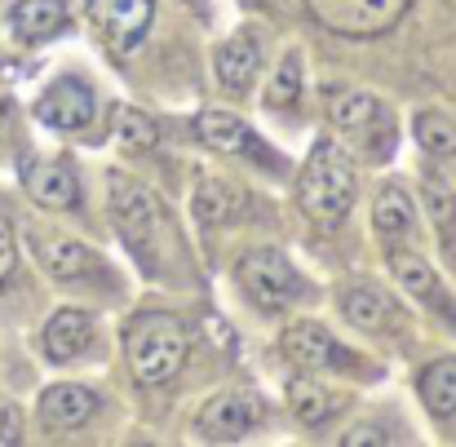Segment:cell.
<instances>
[{
    "mask_svg": "<svg viewBox=\"0 0 456 447\" xmlns=\"http://www.w3.org/2000/svg\"><path fill=\"white\" fill-rule=\"evenodd\" d=\"M297 195H302L305 213L314 222H323V226H332V222H341L350 213V204H354V164L332 138L314 142Z\"/></svg>",
    "mask_w": 456,
    "mask_h": 447,
    "instance_id": "1",
    "label": "cell"
},
{
    "mask_svg": "<svg viewBox=\"0 0 456 447\" xmlns=\"http://www.w3.org/2000/svg\"><path fill=\"white\" fill-rule=\"evenodd\" d=\"M125 354L142 386H164L186 363V332L173 314H138L125 328Z\"/></svg>",
    "mask_w": 456,
    "mask_h": 447,
    "instance_id": "2",
    "label": "cell"
},
{
    "mask_svg": "<svg viewBox=\"0 0 456 447\" xmlns=\"http://www.w3.org/2000/svg\"><path fill=\"white\" fill-rule=\"evenodd\" d=\"M111 213H116V226H120L125 244H134L138 257L151 262V244L159 235V204H155L151 191L142 182L116 173L111 177Z\"/></svg>",
    "mask_w": 456,
    "mask_h": 447,
    "instance_id": "3",
    "label": "cell"
},
{
    "mask_svg": "<svg viewBox=\"0 0 456 447\" xmlns=\"http://www.w3.org/2000/svg\"><path fill=\"white\" fill-rule=\"evenodd\" d=\"M240 284H244V293L257 301L262 310H280L284 301H293L302 293L297 271H293L289 257L275 253V248H253V253H244V257H240Z\"/></svg>",
    "mask_w": 456,
    "mask_h": 447,
    "instance_id": "4",
    "label": "cell"
},
{
    "mask_svg": "<svg viewBox=\"0 0 456 447\" xmlns=\"http://www.w3.org/2000/svg\"><path fill=\"white\" fill-rule=\"evenodd\" d=\"M412 0H310L314 18L341 36H377L386 31Z\"/></svg>",
    "mask_w": 456,
    "mask_h": 447,
    "instance_id": "5",
    "label": "cell"
},
{
    "mask_svg": "<svg viewBox=\"0 0 456 447\" xmlns=\"http://www.w3.org/2000/svg\"><path fill=\"white\" fill-rule=\"evenodd\" d=\"M262 417H266V408H262L257 394H248V390H226V394H217V399L204 403V412H200V435H204V439H217V443H235V439H244L253 426H262Z\"/></svg>",
    "mask_w": 456,
    "mask_h": 447,
    "instance_id": "6",
    "label": "cell"
},
{
    "mask_svg": "<svg viewBox=\"0 0 456 447\" xmlns=\"http://www.w3.org/2000/svg\"><path fill=\"white\" fill-rule=\"evenodd\" d=\"M195 134H200L204 147L222 150V155H248V159H262V164L284 168V159L271 147H262V138L240 116H231V111H200L195 116Z\"/></svg>",
    "mask_w": 456,
    "mask_h": 447,
    "instance_id": "7",
    "label": "cell"
},
{
    "mask_svg": "<svg viewBox=\"0 0 456 447\" xmlns=\"http://www.w3.org/2000/svg\"><path fill=\"white\" fill-rule=\"evenodd\" d=\"M94 89L89 85H80V80H71V76H62V80H53L45 93H40V102H36V116H40V125H49V129H85L89 120H94Z\"/></svg>",
    "mask_w": 456,
    "mask_h": 447,
    "instance_id": "8",
    "label": "cell"
},
{
    "mask_svg": "<svg viewBox=\"0 0 456 447\" xmlns=\"http://www.w3.org/2000/svg\"><path fill=\"white\" fill-rule=\"evenodd\" d=\"M89 18L116 45H138L155 18V0H89Z\"/></svg>",
    "mask_w": 456,
    "mask_h": 447,
    "instance_id": "9",
    "label": "cell"
},
{
    "mask_svg": "<svg viewBox=\"0 0 456 447\" xmlns=\"http://www.w3.org/2000/svg\"><path fill=\"white\" fill-rule=\"evenodd\" d=\"M27 195L45 208H76L80 204V182L67 159H40L27 168Z\"/></svg>",
    "mask_w": 456,
    "mask_h": 447,
    "instance_id": "10",
    "label": "cell"
},
{
    "mask_svg": "<svg viewBox=\"0 0 456 447\" xmlns=\"http://www.w3.org/2000/svg\"><path fill=\"white\" fill-rule=\"evenodd\" d=\"M89 337H94V323H89V314L76 310V305L53 310V319H49L45 332H40L45 354H49L53 363H71V359H80L85 345H89Z\"/></svg>",
    "mask_w": 456,
    "mask_h": 447,
    "instance_id": "11",
    "label": "cell"
},
{
    "mask_svg": "<svg viewBox=\"0 0 456 447\" xmlns=\"http://www.w3.org/2000/svg\"><path fill=\"white\" fill-rule=\"evenodd\" d=\"M280 345H284V354L305 368V372H314V368H337L341 363V350H337V341L328 337V328H319V323H293V328H284V337H280Z\"/></svg>",
    "mask_w": 456,
    "mask_h": 447,
    "instance_id": "12",
    "label": "cell"
},
{
    "mask_svg": "<svg viewBox=\"0 0 456 447\" xmlns=\"http://www.w3.org/2000/svg\"><path fill=\"white\" fill-rule=\"evenodd\" d=\"M98 412V399L85 386H49L40 394V421L49 430H80Z\"/></svg>",
    "mask_w": 456,
    "mask_h": 447,
    "instance_id": "13",
    "label": "cell"
},
{
    "mask_svg": "<svg viewBox=\"0 0 456 447\" xmlns=\"http://www.w3.org/2000/svg\"><path fill=\"white\" fill-rule=\"evenodd\" d=\"M36 257H40V266H45L53 280H62V284L85 280L89 271L102 266L94 248H85L80 240H62V235H58V240H36Z\"/></svg>",
    "mask_w": 456,
    "mask_h": 447,
    "instance_id": "14",
    "label": "cell"
},
{
    "mask_svg": "<svg viewBox=\"0 0 456 447\" xmlns=\"http://www.w3.org/2000/svg\"><path fill=\"white\" fill-rule=\"evenodd\" d=\"M213 62H217V80H222V89H231V93H248L253 80H257L262 53H257L253 36H231V40L217 49Z\"/></svg>",
    "mask_w": 456,
    "mask_h": 447,
    "instance_id": "15",
    "label": "cell"
},
{
    "mask_svg": "<svg viewBox=\"0 0 456 447\" xmlns=\"http://www.w3.org/2000/svg\"><path fill=\"white\" fill-rule=\"evenodd\" d=\"M67 27V4L62 0H18L13 4V36L22 45H40Z\"/></svg>",
    "mask_w": 456,
    "mask_h": 447,
    "instance_id": "16",
    "label": "cell"
},
{
    "mask_svg": "<svg viewBox=\"0 0 456 447\" xmlns=\"http://www.w3.org/2000/svg\"><path fill=\"white\" fill-rule=\"evenodd\" d=\"M372 226L386 240H403L412 231V195L403 186H381L372 204Z\"/></svg>",
    "mask_w": 456,
    "mask_h": 447,
    "instance_id": "17",
    "label": "cell"
},
{
    "mask_svg": "<svg viewBox=\"0 0 456 447\" xmlns=\"http://www.w3.org/2000/svg\"><path fill=\"white\" fill-rule=\"evenodd\" d=\"M390 271H395V280L412 293V297L421 301H439V275H435V266L421 257V253H408V248H390Z\"/></svg>",
    "mask_w": 456,
    "mask_h": 447,
    "instance_id": "18",
    "label": "cell"
},
{
    "mask_svg": "<svg viewBox=\"0 0 456 447\" xmlns=\"http://www.w3.org/2000/svg\"><path fill=\"white\" fill-rule=\"evenodd\" d=\"M341 310H346V319H350L354 328H363V332H377V328H386V323L395 319L390 297L377 293V289H350V293L341 297Z\"/></svg>",
    "mask_w": 456,
    "mask_h": 447,
    "instance_id": "19",
    "label": "cell"
},
{
    "mask_svg": "<svg viewBox=\"0 0 456 447\" xmlns=\"http://www.w3.org/2000/svg\"><path fill=\"white\" fill-rule=\"evenodd\" d=\"M377 116H381V107L372 93H337L328 102V120L346 134H368L377 125Z\"/></svg>",
    "mask_w": 456,
    "mask_h": 447,
    "instance_id": "20",
    "label": "cell"
},
{
    "mask_svg": "<svg viewBox=\"0 0 456 447\" xmlns=\"http://www.w3.org/2000/svg\"><path fill=\"white\" fill-rule=\"evenodd\" d=\"M421 399L435 417H452L456 412V359H439L421 372Z\"/></svg>",
    "mask_w": 456,
    "mask_h": 447,
    "instance_id": "21",
    "label": "cell"
},
{
    "mask_svg": "<svg viewBox=\"0 0 456 447\" xmlns=\"http://www.w3.org/2000/svg\"><path fill=\"white\" fill-rule=\"evenodd\" d=\"M289 408L302 426H323L332 412H337V394L323 390L319 381H293L289 386Z\"/></svg>",
    "mask_w": 456,
    "mask_h": 447,
    "instance_id": "22",
    "label": "cell"
},
{
    "mask_svg": "<svg viewBox=\"0 0 456 447\" xmlns=\"http://www.w3.org/2000/svg\"><path fill=\"white\" fill-rule=\"evenodd\" d=\"M421 204H426V213H430V222H435V231H439V244L456 253V195L444 182L430 177V182L421 186Z\"/></svg>",
    "mask_w": 456,
    "mask_h": 447,
    "instance_id": "23",
    "label": "cell"
},
{
    "mask_svg": "<svg viewBox=\"0 0 456 447\" xmlns=\"http://www.w3.org/2000/svg\"><path fill=\"white\" fill-rule=\"evenodd\" d=\"M412 134L430 155H456V120H448L444 111H421Z\"/></svg>",
    "mask_w": 456,
    "mask_h": 447,
    "instance_id": "24",
    "label": "cell"
},
{
    "mask_svg": "<svg viewBox=\"0 0 456 447\" xmlns=\"http://www.w3.org/2000/svg\"><path fill=\"white\" fill-rule=\"evenodd\" d=\"M191 208H195V217H200L204 226H213V222H226V217L235 213V195H231L226 182H200Z\"/></svg>",
    "mask_w": 456,
    "mask_h": 447,
    "instance_id": "25",
    "label": "cell"
},
{
    "mask_svg": "<svg viewBox=\"0 0 456 447\" xmlns=\"http://www.w3.org/2000/svg\"><path fill=\"white\" fill-rule=\"evenodd\" d=\"M116 138L125 150H151L159 142V129H155L151 116L134 111V107H120L116 111Z\"/></svg>",
    "mask_w": 456,
    "mask_h": 447,
    "instance_id": "26",
    "label": "cell"
},
{
    "mask_svg": "<svg viewBox=\"0 0 456 447\" xmlns=\"http://www.w3.org/2000/svg\"><path fill=\"white\" fill-rule=\"evenodd\" d=\"M297 98H302V58H297V53H289V58L280 62V71H275L271 89H266V107L284 111V107H293Z\"/></svg>",
    "mask_w": 456,
    "mask_h": 447,
    "instance_id": "27",
    "label": "cell"
},
{
    "mask_svg": "<svg viewBox=\"0 0 456 447\" xmlns=\"http://www.w3.org/2000/svg\"><path fill=\"white\" fill-rule=\"evenodd\" d=\"M13 266H18V248H13V231H9V222L0 217V284L13 275Z\"/></svg>",
    "mask_w": 456,
    "mask_h": 447,
    "instance_id": "28",
    "label": "cell"
},
{
    "mask_svg": "<svg viewBox=\"0 0 456 447\" xmlns=\"http://www.w3.org/2000/svg\"><path fill=\"white\" fill-rule=\"evenodd\" d=\"M341 443L359 447V443H386V430H377V426H354V430H346L341 435Z\"/></svg>",
    "mask_w": 456,
    "mask_h": 447,
    "instance_id": "29",
    "label": "cell"
},
{
    "mask_svg": "<svg viewBox=\"0 0 456 447\" xmlns=\"http://www.w3.org/2000/svg\"><path fill=\"white\" fill-rule=\"evenodd\" d=\"M0 439H4V443H13V439H18V412H13V408H4V412H0Z\"/></svg>",
    "mask_w": 456,
    "mask_h": 447,
    "instance_id": "30",
    "label": "cell"
},
{
    "mask_svg": "<svg viewBox=\"0 0 456 447\" xmlns=\"http://www.w3.org/2000/svg\"><path fill=\"white\" fill-rule=\"evenodd\" d=\"M0 116H4V102H0Z\"/></svg>",
    "mask_w": 456,
    "mask_h": 447,
    "instance_id": "31",
    "label": "cell"
},
{
    "mask_svg": "<svg viewBox=\"0 0 456 447\" xmlns=\"http://www.w3.org/2000/svg\"><path fill=\"white\" fill-rule=\"evenodd\" d=\"M186 4H200V0H186Z\"/></svg>",
    "mask_w": 456,
    "mask_h": 447,
    "instance_id": "32",
    "label": "cell"
}]
</instances>
